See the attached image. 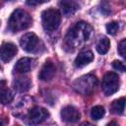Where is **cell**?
Instances as JSON below:
<instances>
[{"label": "cell", "instance_id": "cell-17", "mask_svg": "<svg viewBox=\"0 0 126 126\" xmlns=\"http://www.w3.org/2000/svg\"><path fill=\"white\" fill-rule=\"evenodd\" d=\"M110 47V41L107 37H101L96 43V51L99 54H105Z\"/></svg>", "mask_w": 126, "mask_h": 126}, {"label": "cell", "instance_id": "cell-4", "mask_svg": "<svg viewBox=\"0 0 126 126\" xmlns=\"http://www.w3.org/2000/svg\"><path fill=\"white\" fill-rule=\"evenodd\" d=\"M41 22L43 28L46 31L48 32L55 31L60 25L61 13L57 9H53V8L44 10L41 14Z\"/></svg>", "mask_w": 126, "mask_h": 126}, {"label": "cell", "instance_id": "cell-11", "mask_svg": "<svg viewBox=\"0 0 126 126\" xmlns=\"http://www.w3.org/2000/svg\"><path fill=\"white\" fill-rule=\"evenodd\" d=\"M94 60V53L91 50H83L81 51L75 59V66L78 68H82Z\"/></svg>", "mask_w": 126, "mask_h": 126}, {"label": "cell", "instance_id": "cell-2", "mask_svg": "<svg viewBox=\"0 0 126 126\" xmlns=\"http://www.w3.org/2000/svg\"><path fill=\"white\" fill-rule=\"evenodd\" d=\"M32 19L28 12L22 9H17L10 16L8 22V28L10 31L16 32L27 30L32 26Z\"/></svg>", "mask_w": 126, "mask_h": 126}, {"label": "cell", "instance_id": "cell-14", "mask_svg": "<svg viewBox=\"0 0 126 126\" xmlns=\"http://www.w3.org/2000/svg\"><path fill=\"white\" fill-rule=\"evenodd\" d=\"M32 64V59L28 58V57H24V58H21L17 61L16 65L14 67V70L18 74H25L31 70Z\"/></svg>", "mask_w": 126, "mask_h": 126}, {"label": "cell", "instance_id": "cell-8", "mask_svg": "<svg viewBox=\"0 0 126 126\" xmlns=\"http://www.w3.org/2000/svg\"><path fill=\"white\" fill-rule=\"evenodd\" d=\"M61 118L64 122L75 123L80 120L81 114H80V111L76 107L72 105H67L61 110Z\"/></svg>", "mask_w": 126, "mask_h": 126}, {"label": "cell", "instance_id": "cell-6", "mask_svg": "<svg viewBox=\"0 0 126 126\" xmlns=\"http://www.w3.org/2000/svg\"><path fill=\"white\" fill-rule=\"evenodd\" d=\"M38 43H39V39H38L37 35L33 32H28V33L24 34L20 40L21 47L27 52L35 51L37 49Z\"/></svg>", "mask_w": 126, "mask_h": 126}, {"label": "cell", "instance_id": "cell-20", "mask_svg": "<svg viewBox=\"0 0 126 126\" xmlns=\"http://www.w3.org/2000/svg\"><path fill=\"white\" fill-rule=\"evenodd\" d=\"M126 39L124 38V39H122L120 42H119V44H118V52H119V54L123 57V58H125V54H126Z\"/></svg>", "mask_w": 126, "mask_h": 126}, {"label": "cell", "instance_id": "cell-15", "mask_svg": "<svg viewBox=\"0 0 126 126\" xmlns=\"http://www.w3.org/2000/svg\"><path fill=\"white\" fill-rule=\"evenodd\" d=\"M32 86V83L29 78H18L14 82V88L18 92H27Z\"/></svg>", "mask_w": 126, "mask_h": 126}, {"label": "cell", "instance_id": "cell-23", "mask_svg": "<svg viewBox=\"0 0 126 126\" xmlns=\"http://www.w3.org/2000/svg\"><path fill=\"white\" fill-rule=\"evenodd\" d=\"M5 1H11V0H5Z\"/></svg>", "mask_w": 126, "mask_h": 126}, {"label": "cell", "instance_id": "cell-10", "mask_svg": "<svg viewBox=\"0 0 126 126\" xmlns=\"http://www.w3.org/2000/svg\"><path fill=\"white\" fill-rule=\"evenodd\" d=\"M55 72H56V68H55L54 64L51 61L48 60L42 66V68H41V70L38 74V78L41 81H44V82L50 81L51 79H53V77L55 75Z\"/></svg>", "mask_w": 126, "mask_h": 126}, {"label": "cell", "instance_id": "cell-19", "mask_svg": "<svg viewBox=\"0 0 126 126\" xmlns=\"http://www.w3.org/2000/svg\"><path fill=\"white\" fill-rule=\"evenodd\" d=\"M119 29H120V27L117 22H110L106 25V32L111 35L116 34L118 32Z\"/></svg>", "mask_w": 126, "mask_h": 126}, {"label": "cell", "instance_id": "cell-13", "mask_svg": "<svg viewBox=\"0 0 126 126\" xmlns=\"http://www.w3.org/2000/svg\"><path fill=\"white\" fill-rule=\"evenodd\" d=\"M13 93L8 88L6 81H0V102L2 104H8L13 100Z\"/></svg>", "mask_w": 126, "mask_h": 126}, {"label": "cell", "instance_id": "cell-9", "mask_svg": "<svg viewBox=\"0 0 126 126\" xmlns=\"http://www.w3.org/2000/svg\"><path fill=\"white\" fill-rule=\"evenodd\" d=\"M18 51L17 46L11 42H5L0 45V59L4 62H8L14 58Z\"/></svg>", "mask_w": 126, "mask_h": 126}, {"label": "cell", "instance_id": "cell-7", "mask_svg": "<svg viewBox=\"0 0 126 126\" xmlns=\"http://www.w3.org/2000/svg\"><path fill=\"white\" fill-rule=\"evenodd\" d=\"M49 116V112L40 106L32 107L29 112V119L32 124H39L45 121Z\"/></svg>", "mask_w": 126, "mask_h": 126}, {"label": "cell", "instance_id": "cell-5", "mask_svg": "<svg viewBox=\"0 0 126 126\" xmlns=\"http://www.w3.org/2000/svg\"><path fill=\"white\" fill-rule=\"evenodd\" d=\"M120 80L117 74L113 72H108L104 75L102 80L101 89L105 95H111L119 90Z\"/></svg>", "mask_w": 126, "mask_h": 126}, {"label": "cell", "instance_id": "cell-22", "mask_svg": "<svg viewBox=\"0 0 126 126\" xmlns=\"http://www.w3.org/2000/svg\"><path fill=\"white\" fill-rule=\"evenodd\" d=\"M48 1H49V0H27V3H28V5L35 6V5H39V4L48 2Z\"/></svg>", "mask_w": 126, "mask_h": 126}, {"label": "cell", "instance_id": "cell-3", "mask_svg": "<svg viewBox=\"0 0 126 126\" xmlns=\"http://www.w3.org/2000/svg\"><path fill=\"white\" fill-rule=\"evenodd\" d=\"M96 85H97L96 77L92 74H88L77 79L74 82L73 87L78 93L84 95H88L93 94V92L95 90Z\"/></svg>", "mask_w": 126, "mask_h": 126}, {"label": "cell", "instance_id": "cell-1", "mask_svg": "<svg viewBox=\"0 0 126 126\" xmlns=\"http://www.w3.org/2000/svg\"><path fill=\"white\" fill-rule=\"evenodd\" d=\"M92 33V28L85 22L77 23L66 35V44L69 47L76 48L85 43Z\"/></svg>", "mask_w": 126, "mask_h": 126}, {"label": "cell", "instance_id": "cell-21", "mask_svg": "<svg viewBox=\"0 0 126 126\" xmlns=\"http://www.w3.org/2000/svg\"><path fill=\"white\" fill-rule=\"evenodd\" d=\"M112 67L117 70V71H120V72H125V65L123 62L121 61H118V60H114L112 62Z\"/></svg>", "mask_w": 126, "mask_h": 126}, {"label": "cell", "instance_id": "cell-16", "mask_svg": "<svg viewBox=\"0 0 126 126\" xmlns=\"http://www.w3.org/2000/svg\"><path fill=\"white\" fill-rule=\"evenodd\" d=\"M124 109H125V98L124 97L116 99L111 103L110 110L114 114H122L124 112Z\"/></svg>", "mask_w": 126, "mask_h": 126}, {"label": "cell", "instance_id": "cell-18", "mask_svg": "<svg viewBox=\"0 0 126 126\" xmlns=\"http://www.w3.org/2000/svg\"><path fill=\"white\" fill-rule=\"evenodd\" d=\"M105 114V110L101 105H95L91 109V116L94 120H99Z\"/></svg>", "mask_w": 126, "mask_h": 126}, {"label": "cell", "instance_id": "cell-12", "mask_svg": "<svg viewBox=\"0 0 126 126\" xmlns=\"http://www.w3.org/2000/svg\"><path fill=\"white\" fill-rule=\"evenodd\" d=\"M59 6L62 13L65 16L73 15L79 9V4L77 3L76 0H61Z\"/></svg>", "mask_w": 126, "mask_h": 126}]
</instances>
